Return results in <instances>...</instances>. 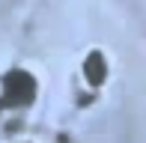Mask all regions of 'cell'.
<instances>
[{
    "mask_svg": "<svg viewBox=\"0 0 146 143\" xmlns=\"http://www.w3.org/2000/svg\"><path fill=\"white\" fill-rule=\"evenodd\" d=\"M36 93H39V83H36V77H33L27 69H9L0 77V99L12 110L30 107L33 101H36Z\"/></svg>",
    "mask_w": 146,
    "mask_h": 143,
    "instance_id": "6da1fadb",
    "label": "cell"
},
{
    "mask_svg": "<svg viewBox=\"0 0 146 143\" xmlns=\"http://www.w3.org/2000/svg\"><path fill=\"white\" fill-rule=\"evenodd\" d=\"M84 77H87L90 87H102L104 77H108V63H104L102 51H90L87 60H84Z\"/></svg>",
    "mask_w": 146,
    "mask_h": 143,
    "instance_id": "7a4b0ae2",
    "label": "cell"
},
{
    "mask_svg": "<svg viewBox=\"0 0 146 143\" xmlns=\"http://www.w3.org/2000/svg\"><path fill=\"white\" fill-rule=\"evenodd\" d=\"M3 107H6V105H3V99H0V113H3Z\"/></svg>",
    "mask_w": 146,
    "mask_h": 143,
    "instance_id": "3957f363",
    "label": "cell"
}]
</instances>
